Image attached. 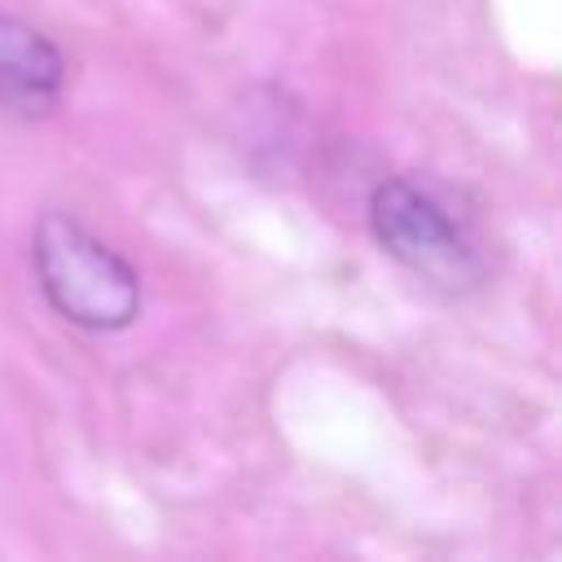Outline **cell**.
Instances as JSON below:
<instances>
[{
    "mask_svg": "<svg viewBox=\"0 0 562 562\" xmlns=\"http://www.w3.org/2000/svg\"><path fill=\"white\" fill-rule=\"evenodd\" d=\"M31 272L44 303L88 334H119L145 307L140 272L61 206H48L31 228Z\"/></svg>",
    "mask_w": 562,
    "mask_h": 562,
    "instance_id": "1",
    "label": "cell"
},
{
    "mask_svg": "<svg viewBox=\"0 0 562 562\" xmlns=\"http://www.w3.org/2000/svg\"><path fill=\"white\" fill-rule=\"evenodd\" d=\"M364 220L382 255L443 294H470L487 277L479 246L465 237L452 211L413 176H382L369 189Z\"/></svg>",
    "mask_w": 562,
    "mask_h": 562,
    "instance_id": "2",
    "label": "cell"
},
{
    "mask_svg": "<svg viewBox=\"0 0 562 562\" xmlns=\"http://www.w3.org/2000/svg\"><path fill=\"white\" fill-rule=\"evenodd\" d=\"M66 88V53L35 22L0 13V110L44 119Z\"/></svg>",
    "mask_w": 562,
    "mask_h": 562,
    "instance_id": "3",
    "label": "cell"
}]
</instances>
